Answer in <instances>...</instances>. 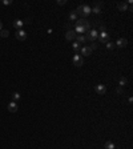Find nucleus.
I'll use <instances>...</instances> for the list:
<instances>
[{"label": "nucleus", "instance_id": "12", "mask_svg": "<svg viewBox=\"0 0 133 149\" xmlns=\"http://www.w3.org/2000/svg\"><path fill=\"white\" fill-rule=\"evenodd\" d=\"M80 53H83V56H89V55L92 53V49H91L89 47H81Z\"/></svg>", "mask_w": 133, "mask_h": 149}, {"label": "nucleus", "instance_id": "14", "mask_svg": "<svg viewBox=\"0 0 133 149\" xmlns=\"http://www.w3.org/2000/svg\"><path fill=\"white\" fill-rule=\"evenodd\" d=\"M117 8H119L120 11H126V9H128V4L124 3V2H122V3H119V4H117Z\"/></svg>", "mask_w": 133, "mask_h": 149}, {"label": "nucleus", "instance_id": "24", "mask_svg": "<svg viewBox=\"0 0 133 149\" xmlns=\"http://www.w3.org/2000/svg\"><path fill=\"white\" fill-rule=\"evenodd\" d=\"M113 47H115V43H110V41L106 43V48L108 49H113Z\"/></svg>", "mask_w": 133, "mask_h": 149}, {"label": "nucleus", "instance_id": "29", "mask_svg": "<svg viewBox=\"0 0 133 149\" xmlns=\"http://www.w3.org/2000/svg\"><path fill=\"white\" fill-rule=\"evenodd\" d=\"M3 29V23H2V20H0V31Z\"/></svg>", "mask_w": 133, "mask_h": 149}, {"label": "nucleus", "instance_id": "5", "mask_svg": "<svg viewBox=\"0 0 133 149\" xmlns=\"http://www.w3.org/2000/svg\"><path fill=\"white\" fill-rule=\"evenodd\" d=\"M97 41L99 43H104V44H106V43L109 41V35L106 32H100V35L97 36Z\"/></svg>", "mask_w": 133, "mask_h": 149}, {"label": "nucleus", "instance_id": "13", "mask_svg": "<svg viewBox=\"0 0 133 149\" xmlns=\"http://www.w3.org/2000/svg\"><path fill=\"white\" fill-rule=\"evenodd\" d=\"M24 25V23H23V20H20V19H16L15 21H13V27L19 31V29H21V27Z\"/></svg>", "mask_w": 133, "mask_h": 149}, {"label": "nucleus", "instance_id": "16", "mask_svg": "<svg viewBox=\"0 0 133 149\" xmlns=\"http://www.w3.org/2000/svg\"><path fill=\"white\" fill-rule=\"evenodd\" d=\"M104 149H115V144L112 141H106L104 145Z\"/></svg>", "mask_w": 133, "mask_h": 149}, {"label": "nucleus", "instance_id": "20", "mask_svg": "<svg viewBox=\"0 0 133 149\" xmlns=\"http://www.w3.org/2000/svg\"><path fill=\"white\" fill-rule=\"evenodd\" d=\"M76 19H77V13H76L75 11L71 12V13H69V20H71V21H75Z\"/></svg>", "mask_w": 133, "mask_h": 149}, {"label": "nucleus", "instance_id": "3", "mask_svg": "<svg viewBox=\"0 0 133 149\" xmlns=\"http://www.w3.org/2000/svg\"><path fill=\"white\" fill-rule=\"evenodd\" d=\"M72 61H73V64H75L76 67H83V64H84L83 56H81V55H79V53H76V55L72 57Z\"/></svg>", "mask_w": 133, "mask_h": 149}, {"label": "nucleus", "instance_id": "7", "mask_svg": "<svg viewBox=\"0 0 133 149\" xmlns=\"http://www.w3.org/2000/svg\"><path fill=\"white\" fill-rule=\"evenodd\" d=\"M91 13H92V8H91V6L84 4V6H83V15H81V17L86 19V16H89Z\"/></svg>", "mask_w": 133, "mask_h": 149}, {"label": "nucleus", "instance_id": "26", "mask_svg": "<svg viewBox=\"0 0 133 149\" xmlns=\"http://www.w3.org/2000/svg\"><path fill=\"white\" fill-rule=\"evenodd\" d=\"M3 4H4V6H9V4H12V0H4Z\"/></svg>", "mask_w": 133, "mask_h": 149}, {"label": "nucleus", "instance_id": "6", "mask_svg": "<svg viewBox=\"0 0 133 149\" xmlns=\"http://www.w3.org/2000/svg\"><path fill=\"white\" fill-rule=\"evenodd\" d=\"M95 91H96V93H97V95L103 96V95H105L106 88H105V85H104V84H97L96 87H95Z\"/></svg>", "mask_w": 133, "mask_h": 149}, {"label": "nucleus", "instance_id": "19", "mask_svg": "<svg viewBox=\"0 0 133 149\" xmlns=\"http://www.w3.org/2000/svg\"><path fill=\"white\" fill-rule=\"evenodd\" d=\"M0 36H2V37H8L9 36L8 29H2V31H0Z\"/></svg>", "mask_w": 133, "mask_h": 149}, {"label": "nucleus", "instance_id": "4", "mask_svg": "<svg viewBox=\"0 0 133 149\" xmlns=\"http://www.w3.org/2000/svg\"><path fill=\"white\" fill-rule=\"evenodd\" d=\"M15 36H16V39H17L19 41H24V40L27 39V32H25L24 29H19V31H16Z\"/></svg>", "mask_w": 133, "mask_h": 149}, {"label": "nucleus", "instance_id": "1", "mask_svg": "<svg viewBox=\"0 0 133 149\" xmlns=\"http://www.w3.org/2000/svg\"><path fill=\"white\" fill-rule=\"evenodd\" d=\"M85 41H89V43H92V41H96V39H97V36H99V32L93 28V29H89L88 32H85Z\"/></svg>", "mask_w": 133, "mask_h": 149}, {"label": "nucleus", "instance_id": "8", "mask_svg": "<svg viewBox=\"0 0 133 149\" xmlns=\"http://www.w3.org/2000/svg\"><path fill=\"white\" fill-rule=\"evenodd\" d=\"M76 32L73 31V29H68V32L65 33V39L66 40H69V41H73V40H76Z\"/></svg>", "mask_w": 133, "mask_h": 149}, {"label": "nucleus", "instance_id": "17", "mask_svg": "<svg viewBox=\"0 0 133 149\" xmlns=\"http://www.w3.org/2000/svg\"><path fill=\"white\" fill-rule=\"evenodd\" d=\"M72 47H73V51H75L76 53H80V49H81V47H80V44H79V43H72Z\"/></svg>", "mask_w": 133, "mask_h": 149}, {"label": "nucleus", "instance_id": "27", "mask_svg": "<svg viewBox=\"0 0 133 149\" xmlns=\"http://www.w3.org/2000/svg\"><path fill=\"white\" fill-rule=\"evenodd\" d=\"M57 4L59 6H64V4H66V2L65 0H57Z\"/></svg>", "mask_w": 133, "mask_h": 149}, {"label": "nucleus", "instance_id": "10", "mask_svg": "<svg viewBox=\"0 0 133 149\" xmlns=\"http://www.w3.org/2000/svg\"><path fill=\"white\" fill-rule=\"evenodd\" d=\"M101 7H103V3H96L93 7H91L92 8V12H95V13H101Z\"/></svg>", "mask_w": 133, "mask_h": 149}, {"label": "nucleus", "instance_id": "2", "mask_svg": "<svg viewBox=\"0 0 133 149\" xmlns=\"http://www.w3.org/2000/svg\"><path fill=\"white\" fill-rule=\"evenodd\" d=\"M76 27H81V28L85 29V32H88V31L91 29V23H89L86 19L81 17V19H79V20L76 21Z\"/></svg>", "mask_w": 133, "mask_h": 149}, {"label": "nucleus", "instance_id": "15", "mask_svg": "<svg viewBox=\"0 0 133 149\" xmlns=\"http://www.w3.org/2000/svg\"><path fill=\"white\" fill-rule=\"evenodd\" d=\"M76 43H79V44H83V43H85V36H84V35L76 36Z\"/></svg>", "mask_w": 133, "mask_h": 149}, {"label": "nucleus", "instance_id": "25", "mask_svg": "<svg viewBox=\"0 0 133 149\" xmlns=\"http://www.w3.org/2000/svg\"><path fill=\"white\" fill-rule=\"evenodd\" d=\"M23 23H24V24H31L32 21H31V19H29V17H27L25 20H23Z\"/></svg>", "mask_w": 133, "mask_h": 149}, {"label": "nucleus", "instance_id": "18", "mask_svg": "<svg viewBox=\"0 0 133 149\" xmlns=\"http://www.w3.org/2000/svg\"><path fill=\"white\" fill-rule=\"evenodd\" d=\"M119 84H120V87H121V88H122V87H125V85L128 84V79H126V77H121Z\"/></svg>", "mask_w": 133, "mask_h": 149}, {"label": "nucleus", "instance_id": "23", "mask_svg": "<svg viewBox=\"0 0 133 149\" xmlns=\"http://www.w3.org/2000/svg\"><path fill=\"white\" fill-rule=\"evenodd\" d=\"M89 48H91L92 51L96 49V48H97V41H92V43H91V45H89Z\"/></svg>", "mask_w": 133, "mask_h": 149}, {"label": "nucleus", "instance_id": "22", "mask_svg": "<svg viewBox=\"0 0 133 149\" xmlns=\"http://www.w3.org/2000/svg\"><path fill=\"white\" fill-rule=\"evenodd\" d=\"M75 32H76V33H80V35H83V33H85V29H84V28H81V27H76Z\"/></svg>", "mask_w": 133, "mask_h": 149}, {"label": "nucleus", "instance_id": "21", "mask_svg": "<svg viewBox=\"0 0 133 149\" xmlns=\"http://www.w3.org/2000/svg\"><path fill=\"white\" fill-rule=\"evenodd\" d=\"M19 99H20V93H19V92H15V93H12V100H13L15 102H16Z\"/></svg>", "mask_w": 133, "mask_h": 149}, {"label": "nucleus", "instance_id": "9", "mask_svg": "<svg viewBox=\"0 0 133 149\" xmlns=\"http://www.w3.org/2000/svg\"><path fill=\"white\" fill-rule=\"evenodd\" d=\"M17 109H19V106H17V104H16L15 101H11V102L8 104V111H9L11 113L17 112Z\"/></svg>", "mask_w": 133, "mask_h": 149}, {"label": "nucleus", "instance_id": "11", "mask_svg": "<svg viewBox=\"0 0 133 149\" xmlns=\"http://www.w3.org/2000/svg\"><path fill=\"white\" fill-rule=\"evenodd\" d=\"M126 44H128V40H126V39H124V37H121V39H119V40L116 41V45H117V47H120V48H124Z\"/></svg>", "mask_w": 133, "mask_h": 149}, {"label": "nucleus", "instance_id": "28", "mask_svg": "<svg viewBox=\"0 0 133 149\" xmlns=\"http://www.w3.org/2000/svg\"><path fill=\"white\" fill-rule=\"evenodd\" d=\"M122 92H124V91H122V88H121V87H119V88H117V93H119V95H121Z\"/></svg>", "mask_w": 133, "mask_h": 149}]
</instances>
